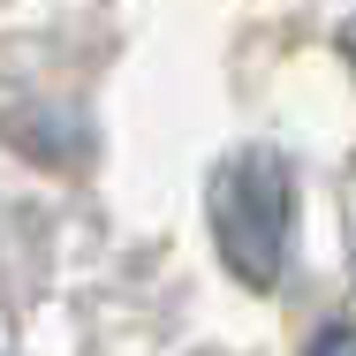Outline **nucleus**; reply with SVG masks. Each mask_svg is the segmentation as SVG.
I'll list each match as a JSON object with an SVG mask.
<instances>
[{"mask_svg": "<svg viewBox=\"0 0 356 356\" xmlns=\"http://www.w3.org/2000/svg\"><path fill=\"white\" fill-rule=\"evenodd\" d=\"M341 54H349V61H356V23H349V31H341Z\"/></svg>", "mask_w": 356, "mask_h": 356, "instance_id": "3", "label": "nucleus"}, {"mask_svg": "<svg viewBox=\"0 0 356 356\" xmlns=\"http://www.w3.org/2000/svg\"><path fill=\"white\" fill-rule=\"evenodd\" d=\"M288 213H296V182H288V159L250 144L220 167L213 182V235L220 258L243 288H273L288 258Z\"/></svg>", "mask_w": 356, "mask_h": 356, "instance_id": "1", "label": "nucleus"}, {"mask_svg": "<svg viewBox=\"0 0 356 356\" xmlns=\"http://www.w3.org/2000/svg\"><path fill=\"white\" fill-rule=\"evenodd\" d=\"M303 356H356V326H326V334H318Z\"/></svg>", "mask_w": 356, "mask_h": 356, "instance_id": "2", "label": "nucleus"}]
</instances>
